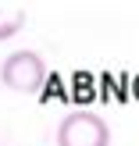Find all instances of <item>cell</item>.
Wrapping results in <instances>:
<instances>
[{"label":"cell","instance_id":"4","mask_svg":"<svg viewBox=\"0 0 139 146\" xmlns=\"http://www.w3.org/2000/svg\"><path fill=\"white\" fill-rule=\"evenodd\" d=\"M136 89H139V86H136Z\"/></svg>","mask_w":139,"mask_h":146},{"label":"cell","instance_id":"2","mask_svg":"<svg viewBox=\"0 0 139 146\" xmlns=\"http://www.w3.org/2000/svg\"><path fill=\"white\" fill-rule=\"evenodd\" d=\"M0 82L11 93H36L47 82V64L36 50H14L0 64Z\"/></svg>","mask_w":139,"mask_h":146},{"label":"cell","instance_id":"3","mask_svg":"<svg viewBox=\"0 0 139 146\" xmlns=\"http://www.w3.org/2000/svg\"><path fill=\"white\" fill-rule=\"evenodd\" d=\"M25 7H0V43L11 39V36L21 32V25H25Z\"/></svg>","mask_w":139,"mask_h":146},{"label":"cell","instance_id":"1","mask_svg":"<svg viewBox=\"0 0 139 146\" xmlns=\"http://www.w3.org/2000/svg\"><path fill=\"white\" fill-rule=\"evenodd\" d=\"M57 146H111V128L93 111H71L57 125Z\"/></svg>","mask_w":139,"mask_h":146}]
</instances>
